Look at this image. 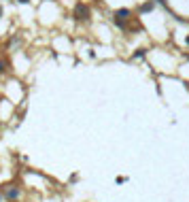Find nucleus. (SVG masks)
Returning a JSON list of instances; mask_svg holds the SVG:
<instances>
[{
    "label": "nucleus",
    "instance_id": "nucleus-1",
    "mask_svg": "<svg viewBox=\"0 0 189 202\" xmlns=\"http://www.w3.org/2000/svg\"><path fill=\"white\" fill-rule=\"evenodd\" d=\"M89 7L87 4H83V2H79L77 7H74V17L79 19V22H89Z\"/></svg>",
    "mask_w": 189,
    "mask_h": 202
},
{
    "label": "nucleus",
    "instance_id": "nucleus-2",
    "mask_svg": "<svg viewBox=\"0 0 189 202\" xmlns=\"http://www.w3.org/2000/svg\"><path fill=\"white\" fill-rule=\"evenodd\" d=\"M130 15H132L130 9H119V11H115V17H123V19H128Z\"/></svg>",
    "mask_w": 189,
    "mask_h": 202
},
{
    "label": "nucleus",
    "instance_id": "nucleus-3",
    "mask_svg": "<svg viewBox=\"0 0 189 202\" xmlns=\"http://www.w3.org/2000/svg\"><path fill=\"white\" fill-rule=\"evenodd\" d=\"M153 7H155V2H153V0H149L147 4H142V7H140V13H149V11H153Z\"/></svg>",
    "mask_w": 189,
    "mask_h": 202
},
{
    "label": "nucleus",
    "instance_id": "nucleus-4",
    "mask_svg": "<svg viewBox=\"0 0 189 202\" xmlns=\"http://www.w3.org/2000/svg\"><path fill=\"white\" fill-rule=\"evenodd\" d=\"M142 55H144V49H138V51L134 53V60H136V58H142Z\"/></svg>",
    "mask_w": 189,
    "mask_h": 202
},
{
    "label": "nucleus",
    "instance_id": "nucleus-5",
    "mask_svg": "<svg viewBox=\"0 0 189 202\" xmlns=\"http://www.w3.org/2000/svg\"><path fill=\"white\" fill-rule=\"evenodd\" d=\"M185 45H187V47H189V34H187V38H185Z\"/></svg>",
    "mask_w": 189,
    "mask_h": 202
},
{
    "label": "nucleus",
    "instance_id": "nucleus-6",
    "mask_svg": "<svg viewBox=\"0 0 189 202\" xmlns=\"http://www.w3.org/2000/svg\"><path fill=\"white\" fill-rule=\"evenodd\" d=\"M2 70H4V64H2V62H0V72H2Z\"/></svg>",
    "mask_w": 189,
    "mask_h": 202
},
{
    "label": "nucleus",
    "instance_id": "nucleus-7",
    "mask_svg": "<svg viewBox=\"0 0 189 202\" xmlns=\"http://www.w3.org/2000/svg\"><path fill=\"white\" fill-rule=\"evenodd\" d=\"M19 2H30V0H19Z\"/></svg>",
    "mask_w": 189,
    "mask_h": 202
},
{
    "label": "nucleus",
    "instance_id": "nucleus-8",
    "mask_svg": "<svg viewBox=\"0 0 189 202\" xmlns=\"http://www.w3.org/2000/svg\"><path fill=\"white\" fill-rule=\"evenodd\" d=\"M0 15H2V7H0Z\"/></svg>",
    "mask_w": 189,
    "mask_h": 202
}]
</instances>
